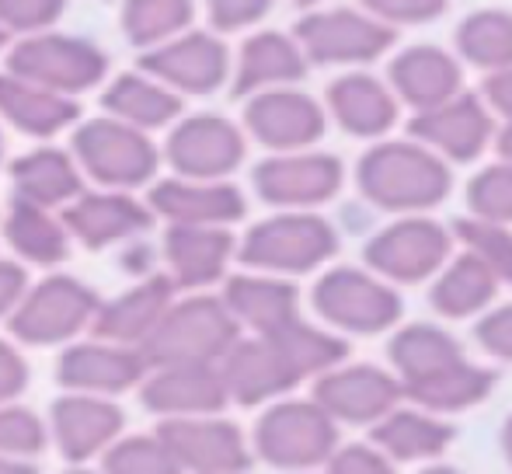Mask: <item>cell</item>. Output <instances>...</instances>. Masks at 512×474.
Listing matches in <instances>:
<instances>
[{
  "label": "cell",
  "instance_id": "cell-32",
  "mask_svg": "<svg viewBox=\"0 0 512 474\" xmlns=\"http://www.w3.org/2000/svg\"><path fill=\"white\" fill-rule=\"evenodd\" d=\"M67 231L81 237L88 248H102V244L122 241L129 234H140L150 227V213L143 210L136 199L115 196V192H102V196H81L63 217Z\"/></svg>",
  "mask_w": 512,
  "mask_h": 474
},
{
  "label": "cell",
  "instance_id": "cell-42",
  "mask_svg": "<svg viewBox=\"0 0 512 474\" xmlns=\"http://www.w3.org/2000/svg\"><path fill=\"white\" fill-rule=\"evenodd\" d=\"M105 474H182V468L161 436H133L108 447Z\"/></svg>",
  "mask_w": 512,
  "mask_h": 474
},
{
  "label": "cell",
  "instance_id": "cell-8",
  "mask_svg": "<svg viewBox=\"0 0 512 474\" xmlns=\"http://www.w3.org/2000/svg\"><path fill=\"white\" fill-rule=\"evenodd\" d=\"M98 297L84 283L67 276H53L46 283L35 286L21 304L14 307L11 328L18 339L32 342V346H46V342H63L84 325H95Z\"/></svg>",
  "mask_w": 512,
  "mask_h": 474
},
{
  "label": "cell",
  "instance_id": "cell-47",
  "mask_svg": "<svg viewBox=\"0 0 512 474\" xmlns=\"http://www.w3.org/2000/svg\"><path fill=\"white\" fill-rule=\"evenodd\" d=\"M474 339L481 342V349L499 359L512 363V304H502L495 311H488L474 328Z\"/></svg>",
  "mask_w": 512,
  "mask_h": 474
},
{
  "label": "cell",
  "instance_id": "cell-10",
  "mask_svg": "<svg viewBox=\"0 0 512 474\" xmlns=\"http://www.w3.org/2000/svg\"><path fill=\"white\" fill-rule=\"evenodd\" d=\"M77 157L105 185H140L157 171V150L122 119H95L77 133Z\"/></svg>",
  "mask_w": 512,
  "mask_h": 474
},
{
  "label": "cell",
  "instance_id": "cell-19",
  "mask_svg": "<svg viewBox=\"0 0 512 474\" xmlns=\"http://www.w3.org/2000/svg\"><path fill=\"white\" fill-rule=\"evenodd\" d=\"M143 67L164 84H175L192 95L220 88L230 70V56L216 35L209 32H189L182 39H171L168 46L154 49L143 56Z\"/></svg>",
  "mask_w": 512,
  "mask_h": 474
},
{
  "label": "cell",
  "instance_id": "cell-3",
  "mask_svg": "<svg viewBox=\"0 0 512 474\" xmlns=\"http://www.w3.org/2000/svg\"><path fill=\"white\" fill-rule=\"evenodd\" d=\"M297 42L304 46L310 63L366 67L398 42V28L384 25L359 7H328V11H310L300 18Z\"/></svg>",
  "mask_w": 512,
  "mask_h": 474
},
{
  "label": "cell",
  "instance_id": "cell-49",
  "mask_svg": "<svg viewBox=\"0 0 512 474\" xmlns=\"http://www.w3.org/2000/svg\"><path fill=\"white\" fill-rule=\"evenodd\" d=\"M272 0H209V18L220 32H234V28H248L258 18H265Z\"/></svg>",
  "mask_w": 512,
  "mask_h": 474
},
{
  "label": "cell",
  "instance_id": "cell-59",
  "mask_svg": "<svg viewBox=\"0 0 512 474\" xmlns=\"http://www.w3.org/2000/svg\"><path fill=\"white\" fill-rule=\"evenodd\" d=\"M0 46H4V32H0Z\"/></svg>",
  "mask_w": 512,
  "mask_h": 474
},
{
  "label": "cell",
  "instance_id": "cell-51",
  "mask_svg": "<svg viewBox=\"0 0 512 474\" xmlns=\"http://www.w3.org/2000/svg\"><path fill=\"white\" fill-rule=\"evenodd\" d=\"M25 377H28V370H25V363H21V356L14 353L11 346L0 342V405L11 401L14 394L25 387Z\"/></svg>",
  "mask_w": 512,
  "mask_h": 474
},
{
  "label": "cell",
  "instance_id": "cell-17",
  "mask_svg": "<svg viewBox=\"0 0 512 474\" xmlns=\"http://www.w3.org/2000/svg\"><path fill=\"white\" fill-rule=\"evenodd\" d=\"M328 112L349 136L380 140L398 126L401 98L394 95L391 81H380L366 70H352L328 84Z\"/></svg>",
  "mask_w": 512,
  "mask_h": 474
},
{
  "label": "cell",
  "instance_id": "cell-7",
  "mask_svg": "<svg viewBox=\"0 0 512 474\" xmlns=\"http://www.w3.org/2000/svg\"><path fill=\"white\" fill-rule=\"evenodd\" d=\"M335 419L317 401H283L258 419L255 447L276 468L307 471L335 457Z\"/></svg>",
  "mask_w": 512,
  "mask_h": 474
},
{
  "label": "cell",
  "instance_id": "cell-37",
  "mask_svg": "<svg viewBox=\"0 0 512 474\" xmlns=\"http://www.w3.org/2000/svg\"><path fill=\"white\" fill-rule=\"evenodd\" d=\"M7 241L28 262L53 265L67 258V224H56L42 206L21 203V199L7 217Z\"/></svg>",
  "mask_w": 512,
  "mask_h": 474
},
{
  "label": "cell",
  "instance_id": "cell-5",
  "mask_svg": "<svg viewBox=\"0 0 512 474\" xmlns=\"http://www.w3.org/2000/svg\"><path fill=\"white\" fill-rule=\"evenodd\" d=\"M338 251V234L328 220L304 210L279 213L248 231L241 262L265 272H310Z\"/></svg>",
  "mask_w": 512,
  "mask_h": 474
},
{
  "label": "cell",
  "instance_id": "cell-55",
  "mask_svg": "<svg viewBox=\"0 0 512 474\" xmlns=\"http://www.w3.org/2000/svg\"><path fill=\"white\" fill-rule=\"evenodd\" d=\"M502 450H506V461L512 464V419L506 422V429H502Z\"/></svg>",
  "mask_w": 512,
  "mask_h": 474
},
{
  "label": "cell",
  "instance_id": "cell-36",
  "mask_svg": "<svg viewBox=\"0 0 512 474\" xmlns=\"http://www.w3.org/2000/svg\"><path fill=\"white\" fill-rule=\"evenodd\" d=\"M105 109L115 119L129 122L136 129H150V126H164L182 112L175 91H168L164 84L147 81V77H119L112 88L105 91Z\"/></svg>",
  "mask_w": 512,
  "mask_h": 474
},
{
  "label": "cell",
  "instance_id": "cell-46",
  "mask_svg": "<svg viewBox=\"0 0 512 474\" xmlns=\"http://www.w3.org/2000/svg\"><path fill=\"white\" fill-rule=\"evenodd\" d=\"M63 11V0H0V21L18 32L46 28Z\"/></svg>",
  "mask_w": 512,
  "mask_h": 474
},
{
  "label": "cell",
  "instance_id": "cell-48",
  "mask_svg": "<svg viewBox=\"0 0 512 474\" xmlns=\"http://www.w3.org/2000/svg\"><path fill=\"white\" fill-rule=\"evenodd\" d=\"M328 464V474H394L391 457L380 447H363V443L335 450V457Z\"/></svg>",
  "mask_w": 512,
  "mask_h": 474
},
{
  "label": "cell",
  "instance_id": "cell-38",
  "mask_svg": "<svg viewBox=\"0 0 512 474\" xmlns=\"http://www.w3.org/2000/svg\"><path fill=\"white\" fill-rule=\"evenodd\" d=\"M269 339L283 349L297 377H310V373H328L349 356V342L338 335L324 332V328H310L304 321H290L279 332H269Z\"/></svg>",
  "mask_w": 512,
  "mask_h": 474
},
{
  "label": "cell",
  "instance_id": "cell-11",
  "mask_svg": "<svg viewBox=\"0 0 512 474\" xmlns=\"http://www.w3.org/2000/svg\"><path fill=\"white\" fill-rule=\"evenodd\" d=\"M178 468L192 474H241L248 471L251 454L241 429L213 415H189V419H164L157 429Z\"/></svg>",
  "mask_w": 512,
  "mask_h": 474
},
{
  "label": "cell",
  "instance_id": "cell-34",
  "mask_svg": "<svg viewBox=\"0 0 512 474\" xmlns=\"http://www.w3.org/2000/svg\"><path fill=\"white\" fill-rule=\"evenodd\" d=\"M14 189H18L21 203L46 210V206L74 199L81 192V175H77L74 161L60 150H35L14 164Z\"/></svg>",
  "mask_w": 512,
  "mask_h": 474
},
{
  "label": "cell",
  "instance_id": "cell-57",
  "mask_svg": "<svg viewBox=\"0 0 512 474\" xmlns=\"http://www.w3.org/2000/svg\"><path fill=\"white\" fill-rule=\"evenodd\" d=\"M300 7H314V4H321V0H297Z\"/></svg>",
  "mask_w": 512,
  "mask_h": 474
},
{
  "label": "cell",
  "instance_id": "cell-43",
  "mask_svg": "<svg viewBox=\"0 0 512 474\" xmlns=\"http://www.w3.org/2000/svg\"><path fill=\"white\" fill-rule=\"evenodd\" d=\"M467 206L471 217L488 220V224H512V164H492L478 171L467 185Z\"/></svg>",
  "mask_w": 512,
  "mask_h": 474
},
{
  "label": "cell",
  "instance_id": "cell-39",
  "mask_svg": "<svg viewBox=\"0 0 512 474\" xmlns=\"http://www.w3.org/2000/svg\"><path fill=\"white\" fill-rule=\"evenodd\" d=\"M492 384H495L492 370H485V366H474V363H467V359H464V363L453 366V370L443 373L439 380L408 391V398L415 401L418 408H425V412H460V408L488 398Z\"/></svg>",
  "mask_w": 512,
  "mask_h": 474
},
{
  "label": "cell",
  "instance_id": "cell-15",
  "mask_svg": "<svg viewBox=\"0 0 512 474\" xmlns=\"http://www.w3.org/2000/svg\"><path fill=\"white\" fill-rule=\"evenodd\" d=\"M244 122H248L255 140H262L265 147L279 150V154L307 150L310 143L324 136V109L310 95L293 88L255 95L244 112Z\"/></svg>",
  "mask_w": 512,
  "mask_h": 474
},
{
  "label": "cell",
  "instance_id": "cell-44",
  "mask_svg": "<svg viewBox=\"0 0 512 474\" xmlns=\"http://www.w3.org/2000/svg\"><path fill=\"white\" fill-rule=\"evenodd\" d=\"M46 447V429L28 408H0V454L28 457Z\"/></svg>",
  "mask_w": 512,
  "mask_h": 474
},
{
  "label": "cell",
  "instance_id": "cell-22",
  "mask_svg": "<svg viewBox=\"0 0 512 474\" xmlns=\"http://www.w3.org/2000/svg\"><path fill=\"white\" fill-rule=\"evenodd\" d=\"M143 349L119 346V342H88L67 349L60 359V380L77 394H115L143 377L147 370Z\"/></svg>",
  "mask_w": 512,
  "mask_h": 474
},
{
  "label": "cell",
  "instance_id": "cell-20",
  "mask_svg": "<svg viewBox=\"0 0 512 474\" xmlns=\"http://www.w3.org/2000/svg\"><path fill=\"white\" fill-rule=\"evenodd\" d=\"M220 373H223V384H227V394L234 401H241V405L269 401L276 394L290 391L300 380L297 370L290 366V359L283 356V349L269 335L234 342V349L223 356Z\"/></svg>",
  "mask_w": 512,
  "mask_h": 474
},
{
  "label": "cell",
  "instance_id": "cell-54",
  "mask_svg": "<svg viewBox=\"0 0 512 474\" xmlns=\"http://www.w3.org/2000/svg\"><path fill=\"white\" fill-rule=\"evenodd\" d=\"M499 154H502V161L512 164V122L499 133Z\"/></svg>",
  "mask_w": 512,
  "mask_h": 474
},
{
  "label": "cell",
  "instance_id": "cell-9",
  "mask_svg": "<svg viewBox=\"0 0 512 474\" xmlns=\"http://www.w3.org/2000/svg\"><path fill=\"white\" fill-rule=\"evenodd\" d=\"M408 133L411 140L425 143L446 164H467L485 154L495 133V116L481 95L460 91L457 98L436 105V109L415 112V119L408 122Z\"/></svg>",
  "mask_w": 512,
  "mask_h": 474
},
{
  "label": "cell",
  "instance_id": "cell-56",
  "mask_svg": "<svg viewBox=\"0 0 512 474\" xmlns=\"http://www.w3.org/2000/svg\"><path fill=\"white\" fill-rule=\"evenodd\" d=\"M422 474H460V471H450V468H429V471H422Z\"/></svg>",
  "mask_w": 512,
  "mask_h": 474
},
{
  "label": "cell",
  "instance_id": "cell-12",
  "mask_svg": "<svg viewBox=\"0 0 512 474\" xmlns=\"http://www.w3.org/2000/svg\"><path fill=\"white\" fill-rule=\"evenodd\" d=\"M11 74L56 91V95H67V91H84L102 81L105 56L91 42L39 35V39H28L14 49Z\"/></svg>",
  "mask_w": 512,
  "mask_h": 474
},
{
  "label": "cell",
  "instance_id": "cell-21",
  "mask_svg": "<svg viewBox=\"0 0 512 474\" xmlns=\"http://www.w3.org/2000/svg\"><path fill=\"white\" fill-rule=\"evenodd\" d=\"M227 398L220 366H161L143 384V405L168 419L213 415L227 405Z\"/></svg>",
  "mask_w": 512,
  "mask_h": 474
},
{
  "label": "cell",
  "instance_id": "cell-23",
  "mask_svg": "<svg viewBox=\"0 0 512 474\" xmlns=\"http://www.w3.org/2000/svg\"><path fill=\"white\" fill-rule=\"evenodd\" d=\"M171 293H175V279H143L129 293L115 297L112 304L98 307L95 314V332L105 342H119V346H143L161 325V318L171 311Z\"/></svg>",
  "mask_w": 512,
  "mask_h": 474
},
{
  "label": "cell",
  "instance_id": "cell-25",
  "mask_svg": "<svg viewBox=\"0 0 512 474\" xmlns=\"http://www.w3.org/2000/svg\"><path fill=\"white\" fill-rule=\"evenodd\" d=\"M307 53L297 39L283 32H258L244 42L241 63H237L234 95H262V91L290 88L304 81Z\"/></svg>",
  "mask_w": 512,
  "mask_h": 474
},
{
  "label": "cell",
  "instance_id": "cell-26",
  "mask_svg": "<svg viewBox=\"0 0 512 474\" xmlns=\"http://www.w3.org/2000/svg\"><path fill=\"white\" fill-rule=\"evenodd\" d=\"M150 203L168 220L192 227H223L244 217V196L227 182H161L150 192Z\"/></svg>",
  "mask_w": 512,
  "mask_h": 474
},
{
  "label": "cell",
  "instance_id": "cell-16",
  "mask_svg": "<svg viewBox=\"0 0 512 474\" xmlns=\"http://www.w3.org/2000/svg\"><path fill=\"white\" fill-rule=\"evenodd\" d=\"M168 157L185 178L216 182L244 161V136L220 116H192L171 133Z\"/></svg>",
  "mask_w": 512,
  "mask_h": 474
},
{
  "label": "cell",
  "instance_id": "cell-28",
  "mask_svg": "<svg viewBox=\"0 0 512 474\" xmlns=\"http://www.w3.org/2000/svg\"><path fill=\"white\" fill-rule=\"evenodd\" d=\"M168 265L175 272V286H206L223 276L230 255H234V237L223 227H192L175 224L168 231Z\"/></svg>",
  "mask_w": 512,
  "mask_h": 474
},
{
  "label": "cell",
  "instance_id": "cell-31",
  "mask_svg": "<svg viewBox=\"0 0 512 474\" xmlns=\"http://www.w3.org/2000/svg\"><path fill=\"white\" fill-rule=\"evenodd\" d=\"M373 443L391 461H429L453 443V426H446L436 412L422 408H394L373 426Z\"/></svg>",
  "mask_w": 512,
  "mask_h": 474
},
{
  "label": "cell",
  "instance_id": "cell-1",
  "mask_svg": "<svg viewBox=\"0 0 512 474\" xmlns=\"http://www.w3.org/2000/svg\"><path fill=\"white\" fill-rule=\"evenodd\" d=\"M359 192L366 203L401 217H422L450 196V164L418 140H380L359 157Z\"/></svg>",
  "mask_w": 512,
  "mask_h": 474
},
{
  "label": "cell",
  "instance_id": "cell-13",
  "mask_svg": "<svg viewBox=\"0 0 512 474\" xmlns=\"http://www.w3.org/2000/svg\"><path fill=\"white\" fill-rule=\"evenodd\" d=\"M401 387L398 377L384 373L380 366H335V370L321 373V380L314 384V401L331 415V419L356 422V426H377L384 415H391L398 408Z\"/></svg>",
  "mask_w": 512,
  "mask_h": 474
},
{
  "label": "cell",
  "instance_id": "cell-41",
  "mask_svg": "<svg viewBox=\"0 0 512 474\" xmlns=\"http://www.w3.org/2000/svg\"><path fill=\"white\" fill-rule=\"evenodd\" d=\"M453 237L467 251H474L499 276V283L512 286V234L506 224H488V220L478 217H464L453 224Z\"/></svg>",
  "mask_w": 512,
  "mask_h": 474
},
{
  "label": "cell",
  "instance_id": "cell-40",
  "mask_svg": "<svg viewBox=\"0 0 512 474\" xmlns=\"http://www.w3.org/2000/svg\"><path fill=\"white\" fill-rule=\"evenodd\" d=\"M122 21H126L129 39L140 46H154L189 25L192 0H129Z\"/></svg>",
  "mask_w": 512,
  "mask_h": 474
},
{
  "label": "cell",
  "instance_id": "cell-52",
  "mask_svg": "<svg viewBox=\"0 0 512 474\" xmlns=\"http://www.w3.org/2000/svg\"><path fill=\"white\" fill-rule=\"evenodd\" d=\"M21 293H25V272L14 262H0V314L18 307Z\"/></svg>",
  "mask_w": 512,
  "mask_h": 474
},
{
  "label": "cell",
  "instance_id": "cell-18",
  "mask_svg": "<svg viewBox=\"0 0 512 474\" xmlns=\"http://www.w3.org/2000/svg\"><path fill=\"white\" fill-rule=\"evenodd\" d=\"M387 77H391V88L401 98V105H411L415 112H429L464 91L460 56L446 53L439 46L401 49L391 60Z\"/></svg>",
  "mask_w": 512,
  "mask_h": 474
},
{
  "label": "cell",
  "instance_id": "cell-14",
  "mask_svg": "<svg viewBox=\"0 0 512 474\" xmlns=\"http://www.w3.org/2000/svg\"><path fill=\"white\" fill-rule=\"evenodd\" d=\"M342 164L331 154H293L269 157L255 168V189L265 203L286 206V210H307L321 206L342 189Z\"/></svg>",
  "mask_w": 512,
  "mask_h": 474
},
{
  "label": "cell",
  "instance_id": "cell-29",
  "mask_svg": "<svg viewBox=\"0 0 512 474\" xmlns=\"http://www.w3.org/2000/svg\"><path fill=\"white\" fill-rule=\"evenodd\" d=\"M495 293H499V276L474 251L464 248L432 279L429 300L443 318H474L492 307Z\"/></svg>",
  "mask_w": 512,
  "mask_h": 474
},
{
  "label": "cell",
  "instance_id": "cell-33",
  "mask_svg": "<svg viewBox=\"0 0 512 474\" xmlns=\"http://www.w3.org/2000/svg\"><path fill=\"white\" fill-rule=\"evenodd\" d=\"M0 112L18 129L35 136H49L77 119V105L70 98L39 88L32 81H21L14 74L0 77Z\"/></svg>",
  "mask_w": 512,
  "mask_h": 474
},
{
  "label": "cell",
  "instance_id": "cell-27",
  "mask_svg": "<svg viewBox=\"0 0 512 474\" xmlns=\"http://www.w3.org/2000/svg\"><path fill=\"white\" fill-rule=\"evenodd\" d=\"M387 353H391V363H394V370H398V380H401V387H405V394L422 384H432V380H439L443 373H450L453 366L464 363L460 342L436 325L401 328L391 339Z\"/></svg>",
  "mask_w": 512,
  "mask_h": 474
},
{
  "label": "cell",
  "instance_id": "cell-45",
  "mask_svg": "<svg viewBox=\"0 0 512 474\" xmlns=\"http://www.w3.org/2000/svg\"><path fill=\"white\" fill-rule=\"evenodd\" d=\"M359 4L373 18L384 21V25L401 28V25H425V21L443 18L450 0H359Z\"/></svg>",
  "mask_w": 512,
  "mask_h": 474
},
{
  "label": "cell",
  "instance_id": "cell-58",
  "mask_svg": "<svg viewBox=\"0 0 512 474\" xmlns=\"http://www.w3.org/2000/svg\"><path fill=\"white\" fill-rule=\"evenodd\" d=\"M67 474H95V471H67Z\"/></svg>",
  "mask_w": 512,
  "mask_h": 474
},
{
  "label": "cell",
  "instance_id": "cell-53",
  "mask_svg": "<svg viewBox=\"0 0 512 474\" xmlns=\"http://www.w3.org/2000/svg\"><path fill=\"white\" fill-rule=\"evenodd\" d=\"M0 474H39V471H35L32 464L14 461V457H4V454H0Z\"/></svg>",
  "mask_w": 512,
  "mask_h": 474
},
{
  "label": "cell",
  "instance_id": "cell-4",
  "mask_svg": "<svg viewBox=\"0 0 512 474\" xmlns=\"http://www.w3.org/2000/svg\"><path fill=\"white\" fill-rule=\"evenodd\" d=\"M314 307L328 325L338 332H356V335H377L398 325L401 318V297L394 283L380 279L370 269H331L317 279L314 286Z\"/></svg>",
  "mask_w": 512,
  "mask_h": 474
},
{
  "label": "cell",
  "instance_id": "cell-35",
  "mask_svg": "<svg viewBox=\"0 0 512 474\" xmlns=\"http://www.w3.org/2000/svg\"><path fill=\"white\" fill-rule=\"evenodd\" d=\"M457 56L488 74L512 67V14L509 11H474L457 25Z\"/></svg>",
  "mask_w": 512,
  "mask_h": 474
},
{
  "label": "cell",
  "instance_id": "cell-24",
  "mask_svg": "<svg viewBox=\"0 0 512 474\" xmlns=\"http://www.w3.org/2000/svg\"><path fill=\"white\" fill-rule=\"evenodd\" d=\"M122 412L95 394H70L53 408V436L67 461H88L115 443Z\"/></svg>",
  "mask_w": 512,
  "mask_h": 474
},
{
  "label": "cell",
  "instance_id": "cell-6",
  "mask_svg": "<svg viewBox=\"0 0 512 474\" xmlns=\"http://www.w3.org/2000/svg\"><path fill=\"white\" fill-rule=\"evenodd\" d=\"M450 251L453 231H446L443 224L429 217H401L366 241L363 258L380 279L408 286L436 279L439 269L450 262Z\"/></svg>",
  "mask_w": 512,
  "mask_h": 474
},
{
  "label": "cell",
  "instance_id": "cell-2",
  "mask_svg": "<svg viewBox=\"0 0 512 474\" xmlns=\"http://www.w3.org/2000/svg\"><path fill=\"white\" fill-rule=\"evenodd\" d=\"M237 342V318L223 300L192 297L171 304L147 342L143 356L150 366H216Z\"/></svg>",
  "mask_w": 512,
  "mask_h": 474
},
{
  "label": "cell",
  "instance_id": "cell-50",
  "mask_svg": "<svg viewBox=\"0 0 512 474\" xmlns=\"http://www.w3.org/2000/svg\"><path fill=\"white\" fill-rule=\"evenodd\" d=\"M481 98H485V105L495 116L512 122V67L499 70V74H488L485 88H481Z\"/></svg>",
  "mask_w": 512,
  "mask_h": 474
},
{
  "label": "cell",
  "instance_id": "cell-30",
  "mask_svg": "<svg viewBox=\"0 0 512 474\" xmlns=\"http://www.w3.org/2000/svg\"><path fill=\"white\" fill-rule=\"evenodd\" d=\"M223 304L237 318V325H251L258 335L279 332L297 321V286L272 276H234L223 293Z\"/></svg>",
  "mask_w": 512,
  "mask_h": 474
}]
</instances>
